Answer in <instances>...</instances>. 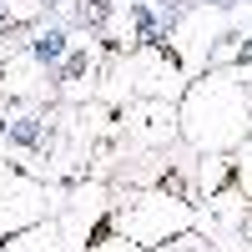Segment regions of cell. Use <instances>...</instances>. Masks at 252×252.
I'll return each instance as SVG.
<instances>
[{"mask_svg": "<svg viewBox=\"0 0 252 252\" xmlns=\"http://www.w3.org/2000/svg\"><path fill=\"white\" fill-rule=\"evenodd\" d=\"M237 252H252V247H237Z\"/></svg>", "mask_w": 252, "mask_h": 252, "instance_id": "cell-14", "label": "cell"}, {"mask_svg": "<svg viewBox=\"0 0 252 252\" xmlns=\"http://www.w3.org/2000/svg\"><path fill=\"white\" fill-rule=\"evenodd\" d=\"M152 252H217V242L202 232V227H187V232H177L172 242H161V247H152Z\"/></svg>", "mask_w": 252, "mask_h": 252, "instance_id": "cell-10", "label": "cell"}, {"mask_svg": "<svg viewBox=\"0 0 252 252\" xmlns=\"http://www.w3.org/2000/svg\"><path fill=\"white\" fill-rule=\"evenodd\" d=\"M182 116V141L192 152H232L252 136V106H247V81L237 71L207 66L187 96L177 101Z\"/></svg>", "mask_w": 252, "mask_h": 252, "instance_id": "cell-1", "label": "cell"}, {"mask_svg": "<svg viewBox=\"0 0 252 252\" xmlns=\"http://www.w3.org/2000/svg\"><path fill=\"white\" fill-rule=\"evenodd\" d=\"M131 61V76H136V96H157V101H182L187 86H192V71L177 61V51L166 46V35L161 40H146L141 51L126 56Z\"/></svg>", "mask_w": 252, "mask_h": 252, "instance_id": "cell-5", "label": "cell"}, {"mask_svg": "<svg viewBox=\"0 0 252 252\" xmlns=\"http://www.w3.org/2000/svg\"><path fill=\"white\" fill-rule=\"evenodd\" d=\"M121 131L131 152H166L182 141V116L177 101H157V96H136L121 116Z\"/></svg>", "mask_w": 252, "mask_h": 252, "instance_id": "cell-6", "label": "cell"}, {"mask_svg": "<svg viewBox=\"0 0 252 252\" xmlns=\"http://www.w3.org/2000/svg\"><path fill=\"white\" fill-rule=\"evenodd\" d=\"M187 227H197V202L172 197V192H161V187H116V232L141 242L146 252L172 242Z\"/></svg>", "mask_w": 252, "mask_h": 252, "instance_id": "cell-2", "label": "cell"}, {"mask_svg": "<svg viewBox=\"0 0 252 252\" xmlns=\"http://www.w3.org/2000/svg\"><path fill=\"white\" fill-rule=\"evenodd\" d=\"M56 227L66 252H86L106 232H116V187L106 177H81L66 187V197L56 207Z\"/></svg>", "mask_w": 252, "mask_h": 252, "instance_id": "cell-3", "label": "cell"}, {"mask_svg": "<svg viewBox=\"0 0 252 252\" xmlns=\"http://www.w3.org/2000/svg\"><path fill=\"white\" fill-rule=\"evenodd\" d=\"M237 187H242L247 202H252V136L242 141V152H237Z\"/></svg>", "mask_w": 252, "mask_h": 252, "instance_id": "cell-12", "label": "cell"}, {"mask_svg": "<svg viewBox=\"0 0 252 252\" xmlns=\"http://www.w3.org/2000/svg\"><path fill=\"white\" fill-rule=\"evenodd\" d=\"M0 96L10 101V106H56V71L46 61H35L31 46L10 51L0 61Z\"/></svg>", "mask_w": 252, "mask_h": 252, "instance_id": "cell-7", "label": "cell"}, {"mask_svg": "<svg viewBox=\"0 0 252 252\" xmlns=\"http://www.w3.org/2000/svg\"><path fill=\"white\" fill-rule=\"evenodd\" d=\"M71 182H46V177H31L20 172V166H10L5 157H0V237L10 232H26V227L56 217L61 197H66Z\"/></svg>", "mask_w": 252, "mask_h": 252, "instance_id": "cell-4", "label": "cell"}, {"mask_svg": "<svg viewBox=\"0 0 252 252\" xmlns=\"http://www.w3.org/2000/svg\"><path fill=\"white\" fill-rule=\"evenodd\" d=\"M0 252H66V242H61V227H56V217H46V222L26 227V232L0 237Z\"/></svg>", "mask_w": 252, "mask_h": 252, "instance_id": "cell-9", "label": "cell"}, {"mask_svg": "<svg viewBox=\"0 0 252 252\" xmlns=\"http://www.w3.org/2000/svg\"><path fill=\"white\" fill-rule=\"evenodd\" d=\"M86 252H146L141 242H131V237H121V232H106L101 242H91Z\"/></svg>", "mask_w": 252, "mask_h": 252, "instance_id": "cell-11", "label": "cell"}, {"mask_svg": "<svg viewBox=\"0 0 252 252\" xmlns=\"http://www.w3.org/2000/svg\"><path fill=\"white\" fill-rule=\"evenodd\" d=\"M5 116H10V101H5V96H0V126H5Z\"/></svg>", "mask_w": 252, "mask_h": 252, "instance_id": "cell-13", "label": "cell"}, {"mask_svg": "<svg viewBox=\"0 0 252 252\" xmlns=\"http://www.w3.org/2000/svg\"><path fill=\"white\" fill-rule=\"evenodd\" d=\"M237 182V157H227V152H197V207L207 197H217L222 187H232Z\"/></svg>", "mask_w": 252, "mask_h": 252, "instance_id": "cell-8", "label": "cell"}]
</instances>
